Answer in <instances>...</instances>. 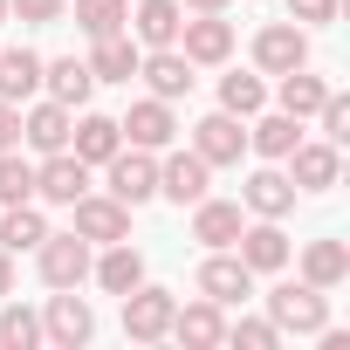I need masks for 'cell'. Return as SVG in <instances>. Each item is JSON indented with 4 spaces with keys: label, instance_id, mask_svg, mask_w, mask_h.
I'll return each instance as SVG.
<instances>
[{
    "label": "cell",
    "instance_id": "1",
    "mask_svg": "<svg viewBox=\"0 0 350 350\" xmlns=\"http://www.w3.org/2000/svg\"><path fill=\"white\" fill-rule=\"evenodd\" d=\"M268 323L275 329H295V336H323L329 329V288L316 282H282L268 295Z\"/></svg>",
    "mask_w": 350,
    "mask_h": 350
},
{
    "label": "cell",
    "instance_id": "2",
    "mask_svg": "<svg viewBox=\"0 0 350 350\" xmlns=\"http://www.w3.org/2000/svg\"><path fill=\"white\" fill-rule=\"evenodd\" d=\"M42 282L49 288H83L90 282V241L83 234H42Z\"/></svg>",
    "mask_w": 350,
    "mask_h": 350
},
{
    "label": "cell",
    "instance_id": "3",
    "mask_svg": "<svg viewBox=\"0 0 350 350\" xmlns=\"http://www.w3.org/2000/svg\"><path fill=\"white\" fill-rule=\"evenodd\" d=\"M172 309H179V302H172V288H131L124 295V336L131 343H158L165 329H172Z\"/></svg>",
    "mask_w": 350,
    "mask_h": 350
},
{
    "label": "cell",
    "instance_id": "4",
    "mask_svg": "<svg viewBox=\"0 0 350 350\" xmlns=\"http://www.w3.org/2000/svg\"><path fill=\"white\" fill-rule=\"evenodd\" d=\"M69 213H76V234L83 241H131V206L124 200H110V193H83V200H69Z\"/></svg>",
    "mask_w": 350,
    "mask_h": 350
},
{
    "label": "cell",
    "instance_id": "5",
    "mask_svg": "<svg viewBox=\"0 0 350 350\" xmlns=\"http://www.w3.org/2000/svg\"><path fill=\"white\" fill-rule=\"evenodd\" d=\"M83 193H90V165H83L76 151H49V158L35 165V200L69 206V200H83Z\"/></svg>",
    "mask_w": 350,
    "mask_h": 350
},
{
    "label": "cell",
    "instance_id": "6",
    "mask_svg": "<svg viewBox=\"0 0 350 350\" xmlns=\"http://www.w3.org/2000/svg\"><path fill=\"white\" fill-rule=\"evenodd\" d=\"M254 62H261L268 76H288V69L309 62V35H302L295 21H268V28L254 35Z\"/></svg>",
    "mask_w": 350,
    "mask_h": 350
},
{
    "label": "cell",
    "instance_id": "7",
    "mask_svg": "<svg viewBox=\"0 0 350 350\" xmlns=\"http://www.w3.org/2000/svg\"><path fill=\"white\" fill-rule=\"evenodd\" d=\"M193 151H200L206 165H241V151H247V131H241V117H234V110H213V117H200V124H193Z\"/></svg>",
    "mask_w": 350,
    "mask_h": 350
},
{
    "label": "cell",
    "instance_id": "8",
    "mask_svg": "<svg viewBox=\"0 0 350 350\" xmlns=\"http://www.w3.org/2000/svg\"><path fill=\"white\" fill-rule=\"evenodd\" d=\"M200 295H206V302H220V309H227V302H247V295H254V268H247L241 254L213 247V261L200 268Z\"/></svg>",
    "mask_w": 350,
    "mask_h": 350
},
{
    "label": "cell",
    "instance_id": "9",
    "mask_svg": "<svg viewBox=\"0 0 350 350\" xmlns=\"http://www.w3.org/2000/svg\"><path fill=\"white\" fill-rule=\"evenodd\" d=\"M110 200H124V206H144V200H158V165H151V151H117L110 158Z\"/></svg>",
    "mask_w": 350,
    "mask_h": 350
},
{
    "label": "cell",
    "instance_id": "10",
    "mask_svg": "<svg viewBox=\"0 0 350 350\" xmlns=\"http://www.w3.org/2000/svg\"><path fill=\"white\" fill-rule=\"evenodd\" d=\"M206 179H213V165H206L200 151H172V158L158 165V193H165L172 206H193V200H206Z\"/></svg>",
    "mask_w": 350,
    "mask_h": 350
},
{
    "label": "cell",
    "instance_id": "11",
    "mask_svg": "<svg viewBox=\"0 0 350 350\" xmlns=\"http://www.w3.org/2000/svg\"><path fill=\"white\" fill-rule=\"evenodd\" d=\"M179 55L193 62V69H213V62H227L234 55V28L220 21V14H200V21H179Z\"/></svg>",
    "mask_w": 350,
    "mask_h": 350
},
{
    "label": "cell",
    "instance_id": "12",
    "mask_svg": "<svg viewBox=\"0 0 350 350\" xmlns=\"http://www.w3.org/2000/svg\"><path fill=\"white\" fill-rule=\"evenodd\" d=\"M90 329H96V316H90V302H83L76 288L49 295V316H42V336H49V343L76 350V343H90Z\"/></svg>",
    "mask_w": 350,
    "mask_h": 350
},
{
    "label": "cell",
    "instance_id": "13",
    "mask_svg": "<svg viewBox=\"0 0 350 350\" xmlns=\"http://www.w3.org/2000/svg\"><path fill=\"white\" fill-rule=\"evenodd\" d=\"M117 131H124L137 151H165L172 137H179V124H172V103H165V96H144V103H131V117H124Z\"/></svg>",
    "mask_w": 350,
    "mask_h": 350
},
{
    "label": "cell",
    "instance_id": "14",
    "mask_svg": "<svg viewBox=\"0 0 350 350\" xmlns=\"http://www.w3.org/2000/svg\"><path fill=\"white\" fill-rule=\"evenodd\" d=\"M336 172H343V158H336V144L323 137V144H295L288 151V179H295V193H329L336 186Z\"/></svg>",
    "mask_w": 350,
    "mask_h": 350
},
{
    "label": "cell",
    "instance_id": "15",
    "mask_svg": "<svg viewBox=\"0 0 350 350\" xmlns=\"http://www.w3.org/2000/svg\"><path fill=\"white\" fill-rule=\"evenodd\" d=\"M165 336H179V343H193V350H213V343H227V316H220V302H186V309H172V329Z\"/></svg>",
    "mask_w": 350,
    "mask_h": 350
},
{
    "label": "cell",
    "instance_id": "16",
    "mask_svg": "<svg viewBox=\"0 0 350 350\" xmlns=\"http://www.w3.org/2000/svg\"><path fill=\"white\" fill-rule=\"evenodd\" d=\"M137 76H144L151 96H165V103H179V96L193 90V62H186L179 49H151V55H137Z\"/></svg>",
    "mask_w": 350,
    "mask_h": 350
},
{
    "label": "cell",
    "instance_id": "17",
    "mask_svg": "<svg viewBox=\"0 0 350 350\" xmlns=\"http://www.w3.org/2000/svg\"><path fill=\"white\" fill-rule=\"evenodd\" d=\"M234 247H241V261H247L254 275H275V268L288 261V234H282L275 220H254V227H241V234H234Z\"/></svg>",
    "mask_w": 350,
    "mask_h": 350
},
{
    "label": "cell",
    "instance_id": "18",
    "mask_svg": "<svg viewBox=\"0 0 350 350\" xmlns=\"http://www.w3.org/2000/svg\"><path fill=\"white\" fill-rule=\"evenodd\" d=\"M69 124H76V117H69V103H55V96H49V103H35V110L21 117V137L49 158V151H69Z\"/></svg>",
    "mask_w": 350,
    "mask_h": 350
},
{
    "label": "cell",
    "instance_id": "19",
    "mask_svg": "<svg viewBox=\"0 0 350 350\" xmlns=\"http://www.w3.org/2000/svg\"><path fill=\"white\" fill-rule=\"evenodd\" d=\"M69 151H76L83 165H110V158L124 151L117 117H83V124H69Z\"/></svg>",
    "mask_w": 350,
    "mask_h": 350
},
{
    "label": "cell",
    "instance_id": "20",
    "mask_svg": "<svg viewBox=\"0 0 350 350\" xmlns=\"http://www.w3.org/2000/svg\"><path fill=\"white\" fill-rule=\"evenodd\" d=\"M42 90V55L35 49H0V103H28Z\"/></svg>",
    "mask_w": 350,
    "mask_h": 350
},
{
    "label": "cell",
    "instance_id": "21",
    "mask_svg": "<svg viewBox=\"0 0 350 350\" xmlns=\"http://www.w3.org/2000/svg\"><path fill=\"white\" fill-rule=\"evenodd\" d=\"M90 275H96L110 295H131V288L144 282V254H137L131 241H110V247H103V261H90Z\"/></svg>",
    "mask_w": 350,
    "mask_h": 350
},
{
    "label": "cell",
    "instance_id": "22",
    "mask_svg": "<svg viewBox=\"0 0 350 350\" xmlns=\"http://www.w3.org/2000/svg\"><path fill=\"white\" fill-rule=\"evenodd\" d=\"M261 220H282L288 206H295V179H288V172H275V165H261L254 172V179H247V193H241Z\"/></svg>",
    "mask_w": 350,
    "mask_h": 350
},
{
    "label": "cell",
    "instance_id": "23",
    "mask_svg": "<svg viewBox=\"0 0 350 350\" xmlns=\"http://www.w3.org/2000/svg\"><path fill=\"white\" fill-rule=\"evenodd\" d=\"M179 0H144V8L131 14V28H137V42L144 49H179Z\"/></svg>",
    "mask_w": 350,
    "mask_h": 350
},
{
    "label": "cell",
    "instance_id": "24",
    "mask_svg": "<svg viewBox=\"0 0 350 350\" xmlns=\"http://www.w3.org/2000/svg\"><path fill=\"white\" fill-rule=\"evenodd\" d=\"M90 76H96V83H131V76H137V42H131V35H96Z\"/></svg>",
    "mask_w": 350,
    "mask_h": 350
},
{
    "label": "cell",
    "instance_id": "25",
    "mask_svg": "<svg viewBox=\"0 0 350 350\" xmlns=\"http://www.w3.org/2000/svg\"><path fill=\"white\" fill-rule=\"evenodd\" d=\"M42 90L55 96V103H90V90H96V76H90V62H76V55H62V62H42Z\"/></svg>",
    "mask_w": 350,
    "mask_h": 350
},
{
    "label": "cell",
    "instance_id": "26",
    "mask_svg": "<svg viewBox=\"0 0 350 350\" xmlns=\"http://www.w3.org/2000/svg\"><path fill=\"white\" fill-rule=\"evenodd\" d=\"M247 144H254L261 158H275V165H282V158H288V151L302 144V117H288V110L261 117V110H254V131H247Z\"/></svg>",
    "mask_w": 350,
    "mask_h": 350
},
{
    "label": "cell",
    "instance_id": "27",
    "mask_svg": "<svg viewBox=\"0 0 350 350\" xmlns=\"http://www.w3.org/2000/svg\"><path fill=\"white\" fill-rule=\"evenodd\" d=\"M234 234H241V206L234 200H193V241L234 247Z\"/></svg>",
    "mask_w": 350,
    "mask_h": 350
},
{
    "label": "cell",
    "instance_id": "28",
    "mask_svg": "<svg viewBox=\"0 0 350 350\" xmlns=\"http://www.w3.org/2000/svg\"><path fill=\"white\" fill-rule=\"evenodd\" d=\"M42 234H49V220H42V206H35V200H21V206H0V247H8V254H21V247H42Z\"/></svg>",
    "mask_w": 350,
    "mask_h": 350
},
{
    "label": "cell",
    "instance_id": "29",
    "mask_svg": "<svg viewBox=\"0 0 350 350\" xmlns=\"http://www.w3.org/2000/svg\"><path fill=\"white\" fill-rule=\"evenodd\" d=\"M343 275H350V247H343V241H309V247H302V282L336 288Z\"/></svg>",
    "mask_w": 350,
    "mask_h": 350
},
{
    "label": "cell",
    "instance_id": "30",
    "mask_svg": "<svg viewBox=\"0 0 350 350\" xmlns=\"http://www.w3.org/2000/svg\"><path fill=\"white\" fill-rule=\"evenodd\" d=\"M323 96H329V83H323V76H309V62L282 76V110H288V117H316V110H323Z\"/></svg>",
    "mask_w": 350,
    "mask_h": 350
},
{
    "label": "cell",
    "instance_id": "31",
    "mask_svg": "<svg viewBox=\"0 0 350 350\" xmlns=\"http://www.w3.org/2000/svg\"><path fill=\"white\" fill-rule=\"evenodd\" d=\"M124 21H131V8L124 0H76V28L96 42V35H124Z\"/></svg>",
    "mask_w": 350,
    "mask_h": 350
},
{
    "label": "cell",
    "instance_id": "32",
    "mask_svg": "<svg viewBox=\"0 0 350 350\" xmlns=\"http://www.w3.org/2000/svg\"><path fill=\"white\" fill-rule=\"evenodd\" d=\"M35 200V165L21 151H0V206H21Z\"/></svg>",
    "mask_w": 350,
    "mask_h": 350
},
{
    "label": "cell",
    "instance_id": "33",
    "mask_svg": "<svg viewBox=\"0 0 350 350\" xmlns=\"http://www.w3.org/2000/svg\"><path fill=\"white\" fill-rule=\"evenodd\" d=\"M261 103H268V83H261V76H220V110L254 117Z\"/></svg>",
    "mask_w": 350,
    "mask_h": 350
},
{
    "label": "cell",
    "instance_id": "34",
    "mask_svg": "<svg viewBox=\"0 0 350 350\" xmlns=\"http://www.w3.org/2000/svg\"><path fill=\"white\" fill-rule=\"evenodd\" d=\"M0 343H14V350H28V343H42V316L35 309H0Z\"/></svg>",
    "mask_w": 350,
    "mask_h": 350
},
{
    "label": "cell",
    "instance_id": "35",
    "mask_svg": "<svg viewBox=\"0 0 350 350\" xmlns=\"http://www.w3.org/2000/svg\"><path fill=\"white\" fill-rule=\"evenodd\" d=\"M316 117H323V137H329V144H343V137H350V103H343L336 90L323 96V110H316Z\"/></svg>",
    "mask_w": 350,
    "mask_h": 350
},
{
    "label": "cell",
    "instance_id": "36",
    "mask_svg": "<svg viewBox=\"0 0 350 350\" xmlns=\"http://www.w3.org/2000/svg\"><path fill=\"white\" fill-rule=\"evenodd\" d=\"M227 336H234V343H247V350H275V343H282V329H275V323H261V316H247V323H234Z\"/></svg>",
    "mask_w": 350,
    "mask_h": 350
},
{
    "label": "cell",
    "instance_id": "37",
    "mask_svg": "<svg viewBox=\"0 0 350 350\" xmlns=\"http://www.w3.org/2000/svg\"><path fill=\"white\" fill-rule=\"evenodd\" d=\"M288 14H295V28H329L336 0H288Z\"/></svg>",
    "mask_w": 350,
    "mask_h": 350
},
{
    "label": "cell",
    "instance_id": "38",
    "mask_svg": "<svg viewBox=\"0 0 350 350\" xmlns=\"http://www.w3.org/2000/svg\"><path fill=\"white\" fill-rule=\"evenodd\" d=\"M8 14H21L28 28H49V21L62 14V0H8Z\"/></svg>",
    "mask_w": 350,
    "mask_h": 350
},
{
    "label": "cell",
    "instance_id": "39",
    "mask_svg": "<svg viewBox=\"0 0 350 350\" xmlns=\"http://www.w3.org/2000/svg\"><path fill=\"white\" fill-rule=\"evenodd\" d=\"M14 137H21V110L0 103V151H14Z\"/></svg>",
    "mask_w": 350,
    "mask_h": 350
},
{
    "label": "cell",
    "instance_id": "40",
    "mask_svg": "<svg viewBox=\"0 0 350 350\" xmlns=\"http://www.w3.org/2000/svg\"><path fill=\"white\" fill-rule=\"evenodd\" d=\"M8 295H14V254L0 247V302H8Z\"/></svg>",
    "mask_w": 350,
    "mask_h": 350
},
{
    "label": "cell",
    "instance_id": "41",
    "mask_svg": "<svg viewBox=\"0 0 350 350\" xmlns=\"http://www.w3.org/2000/svg\"><path fill=\"white\" fill-rule=\"evenodd\" d=\"M186 8H193V14H220V8H227V0H186Z\"/></svg>",
    "mask_w": 350,
    "mask_h": 350
},
{
    "label": "cell",
    "instance_id": "42",
    "mask_svg": "<svg viewBox=\"0 0 350 350\" xmlns=\"http://www.w3.org/2000/svg\"><path fill=\"white\" fill-rule=\"evenodd\" d=\"M0 21H8V0H0Z\"/></svg>",
    "mask_w": 350,
    "mask_h": 350
}]
</instances>
